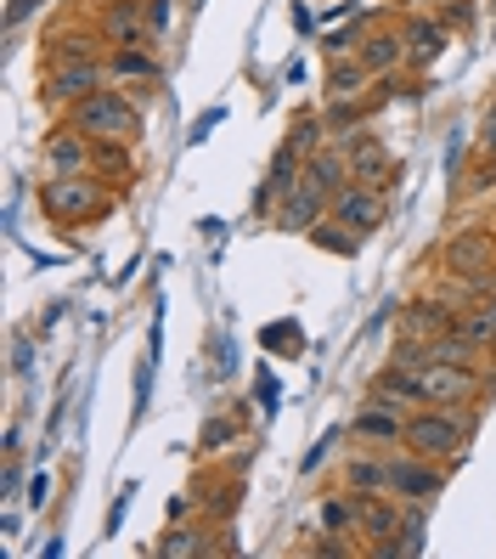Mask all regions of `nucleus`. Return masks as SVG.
Listing matches in <instances>:
<instances>
[{
  "label": "nucleus",
  "instance_id": "nucleus-19",
  "mask_svg": "<svg viewBox=\"0 0 496 559\" xmlns=\"http://www.w3.org/2000/svg\"><path fill=\"white\" fill-rule=\"evenodd\" d=\"M327 103H361V96H373V74H367V62L361 57H339V62H327Z\"/></svg>",
  "mask_w": 496,
  "mask_h": 559
},
{
  "label": "nucleus",
  "instance_id": "nucleus-8",
  "mask_svg": "<svg viewBox=\"0 0 496 559\" xmlns=\"http://www.w3.org/2000/svg\"><path fill=\"white\" fill-rule=\"evenodd\" d=\"M401 35H407V69H435L451 46V23L440 12H418V17H401Z\"/></svg>",
  "mask_w": 496,
  "mask_h": 559
},
{
  "label": "nucleus",
  "instance_id": "nucleus-12",
  "mask_svg": "<svg viewBox=\"0 0 496 559\" xmlns=\"http://www.w3.org/2000/svg\"><path fill=\"white\" fill-rule=\"evenodd\" d=\"M344 158H350V181H367V187H395L401 181V170H395V158H389V147L373 136V130H361V136H350L344 142Z\"/></svg>",
  "mask_w": 496,
  "mask_h": 559
},
{
  "label": "nucleus",
  "instance_id": "nucleus-7",
  "mask_svg": "<svg viewBox=\"0 0 496 559\" xmlns=\"http://www.w3.org/2000/svg\"><path fill=\"white\" fill-rule=\"evenodd\" d=\"M327 215H334L339 226H350L355 238H373L378 226H384V215H389V192L384 187H367V181H350Z\"/></svg>",
  "mask_w": 496,
  "mask_h": 559
},
{
  "label": "nucleus",
  "instance_id": "nucleus-4",
  "mask_svg": "<svg viewBox=\"0 0 496 559\" xmlns=\"http://www.w3.org/2000/svg\"><path fill=\"white\" fill-rule=\"evenodd\" d=\"M480 396H485V368H462V361H423L418 368V402L474 407Z\"/></svg>",
  "mask_w": 496,
  "mask_h": 559
},
{
  "label": "nucleus",
  "instance_id": "nucleus-5",
  "mask_svg": "<svg viewBox=\"0 0 496 559\" xmlns=\"http://www.w3.org/2000/svg\"><path fill=\"white\" fill-rule=\"evenodd\" d=\"M102 85H113L108 80V57H74V62H51L46 80H40V96H46V108L69 114L74 103H85V96L102 91Z\"/></svg>",
  "mask_w": 496,
  "mask_h": 559
},
{
  "label": "nucleus",
  "instance_id": "nucleus-29",
  "mask_svg": "<svg viewBox=\"0 0 496 559\" xmlns=\"http://www.w3.org/2000/svg\"><path fill=\"white\" fill-rule=\"evenodd\" d=\"M215 124H226V108H204V114H197V124L186 130V142H204Z\"/></svg>",
  "mask_w": 496,
  "mask_h": 559
},
{
  "label": "nucleus",
  "instance_id": "nucleus-33",
  "mask_svg": "<svg viewBox=\"0 0 496 559\" xmlns=\"http://www.w3.org/2000/svg\"><path fill=\"white\" fill-rule=\"evenodd\" d=\"M480 153L496 158V114H491V108H485V119H480Z\"/></svg>",
  "mask_w": 496,
  "mask_h": 559
},
{
  "label": "nucleus",
  "instance_id": "nucleus-30",
  "mask_svg": "<svg viewBox=\"0 0 496 559\" xmlns=\"http://www.w3.org/2000/svg\"><path fill=\"white\" fill-rule=\"evenodd\" d=\"M147 23H153V40H164V28H170V0H147Z\"/></svg>",
  "mask_w": 496,
  "mask_h": 559
},
{
  "label": "nucleus",
  "instance_id": "nucleus-37",
  "mask_svg": "<svg viewBox=\"0 0 496 559\" xmlns=\"http://www.w3.org/2000/svg\"><path fill=\"white\" fill-rule=\"evenodd\" d=\"M446 7H462V0H428V12H446Z\"/></svg>",
  "mask_w": 496,
  "mask_h": 559
},
{
  "label": "nucleus",
  "instance_id": "nucleus-9",
  "mask_svg": "<svg viewBox=\"0 0 496 559\" xmlns=\"http://www.w3.org/2000/svg\"><path fill=\"white\" fill-rule=\"evenodd\" d=\"M446 272L491 283V277H496V233H485V226H469V233H457V238L446 243Z\"/></svg>",
  "mask_w": 496,
  "mask_h": 559
},
{
  "label": "nucleus",
  "instance_id": "nucleus-39",
  "mask_svg": "<svg viewBox=\"0 0 496 559\" xmlns=\"http://www.w3.org/2000/svg\"><path fill=\"white\" fill-rule=\"evenodd\" d=\"M491 294H496V277H491Z\"/></svg>",
  "mask_w": 496,
  "mask_h": 559
},
{
  "label": "nucleus",
  "instance_id": "nucleus-24",
  "mask_svg": "<svg viewBox=\"0 0 496 559\" xmlns=\"http://www.w3.org/2000/svg\"><path fill=\"white\" fill-rule=\"evenodd\" d=\"M322 532L355 537V491H339V498H327V503H322Z\"/></svg>",
  "mask_w": 496,
  "mask_h": 559
},
{
  "label": "nucleus",
  "instance_id": "nucleus-11",
  "mask_svg": "<svg viewBox=\"0 0 496 559\" xmlns=\"http://www.w3.org/2000/svg\"><path fill=\"white\" fill-rule=\"evenodd\" d=\"M40 158H46V176H80V170H90V164H96V142L62 119L51 136H46Z\"/></svg>",
  "mask_w": 496,
  "mask_h": 559
},
{
  "label": "nucleus",
  "instance_id": "nucleus-17",
  "mask_svg": "<svg viewBox=\"0 0 496 559\" xmlns=\"http://www.w3.org/2000/svg\"><path fill=\"white\" fill-rule=\"evenodd\" d=\"M350 436L367 441V447H395V441L407 436V413H389L378 402H361L355 418H350Z\"/></svg>",
  "mask_w": 496,
  "mask_h": 559
},
{
  "label": "nucleus",
  "instance_id": "nucleus-3",
  "mask_svg": "<svg viewBox=\"0 0 496 559\" xmlns=\"http://www.w3.org/2000/svg\"><path fill=\"white\" fill-rule=\"evenodd\" d=\"M62 119H69L74 130H85L90 142H130V147H136L142 124H147V119H142V108L130 103V91H124V85H102V91H90L85 103H74Z\"/></svg>",
  "mask_w": 496,
  "mask_h": 559
},
{
  "label": "nucleus",
  "instance_id": "nucleus-13",
  "mask_svg": "<svg viewBox=\"0 0 496 559\" xmlns=\"http://www.w3.org/2000/svg\"><path fill=\"white\" fill-rule=\"evenodd\" d=\"M327 210H334V192H322L311 176H300L288 192H282V204H277V226H288V233H311L316 221H327Z\"/></svg>",
  "mask_w": 496,
  "mask_h": 559
},
{
  "label": "nucleus",
  "instance_id": "nucleus-2",
  "mask_svg": "<svg viewBox=\"0 0 496 559\" xmlns=\"http://www.w3.org/2000/svg\"><path fill=\"white\" fill-rule=\"evenodd\" d=\"M113 204H119V192H108L96 170L46 176V181H40V215H46L51 226H90V221H102Z\"/></svg>",
  "mask_w": 496,
  "mask_h": 559
},
{
  "label": "nucleus",
  "instance_id": "nucleus-22",
  "mask_svg": "<svg viewBox=\"0 0 496 559\" xmlns=\"http://www.w3.org/2000/svg\"><path fill=\"white\" fill-rule=\"evenodd\" d=\"M153 554H164V559H186V554H215V543H209V532H197V525H176L170 520V537H164Z\"/></svg>",
  "mask_w": 496,
  "mask_h": 559
},
{
  "label": "nucleus",
  "instance_id": "nucleus-27",
  "mask_svg": "<svg viewBox=\"0 0 496 559\" xmlns=\"http://www.w3.org/2000/svg\"><path fill=\"white\" fill-rule=\"evenodd\" d=\"M238 491H243L238 480H226V486H204V503H209V514H226V520H231V514H238Z\"/></svg>",
  "mask_w": 496,
  "mask_h": 559
},
{
  "label": "nucleus",
  "instance_id": "nucleus-35",
  "mask_svg": "<svg viewBox=\"0 0 496 559\" xmlns=\"http://www.w3.org/2000/svg\"><path fill=\"white\" fill-rule=\"evenodd\" d=\"M293 28H300V35H311V28H316V17H311L305 0H293Z\"/></svg>",
  "mask_w": 496,
  "mask_h": 559
},
{
  "label": "nucleus",
  "instance_id": "nucleus-18",
  "mask_svg": "<svg viewBox=\"0 0 496 559\" xmlns=\"http://www.w3.org/2000/svg\"><path fill=\"white\" fill-rule=\"evenodd\" d=\"M361 62H367V74L373 80H384V74H395L407 62V35H401V23H384V28H367V40H361Z\"/></svg>",
  "mask_w": 496,
  "mask_h": 559
},
{
  "label": "nucleus",
  "instance_id": "nucleus-25",
  "mask_svg": "<svg viewBox=\"0 0 496 559\" xmlns=\"http://www.w3.org/2000/svg\"><path fill=\"white\" fill-rule=\"evenodd\" d=\"M311 243H316V249H327V254H355V249H361V238L350 233V226H339L334 215L311 226Z\"/></svg>",
  "mask_w": 496,
  "mask_h": 559
},
{
  "label": "nucleus",
  "instance_id": "nucleus-34",
  "mask_svg": "<svg viewBox=\"0 0 496 559\" xmlns=\"http://www.w3.org/2000/svg\"><path fill=\"white\" fill-rule=\"evenodd\" d=\"M300 340V322H277V328H266V345H293Z\"/></svg>",
  "mask_w": 496,
  "mask_h": 559
},
{
  "label": "nucleus",
  "instance_id": "nucleus-6",
  "mask_svg": "<svg viewBox=\"0 0 496 559\" xmlns=\"http://www.w3.org/2000/svg\"><path fill=\"white\" fill-rule=\"evenodd\" d=\"M389 491L401 503H435L446 491V464L440 457H423V452H389Z\"/></svg>",
  "mask_w": 496,
  "mask_h": 559
},
{
  "label": "nucleus",
  "instance_id": "nucleus-40",
  "mask_svg": "<svg viewBox=\"0 0 496 559\" xmlns=\"http://www.w3.org/2000/svg\"><path fill=\"white\" fill-rule=\"evenodd\" d=\"M192 7H204V0H192Z\"/></svg>",
  "mask_w": 496,
  "mask_h": 559
},
{
  "label": "nucleus",
  "instance_id": "nucleus-16",
  "mask_svg": "<svg viewBox=\"0 0 496 559\" xmlns=\"http://www.w3.org/2000/svg\"><path fill=\"white\" fill-rule=\"evenodd\" d=\"M158 74H164V62H158L153 46H113V51H108V80L124 85V91L158 85Z\"/></svg>",
  "mask_w": 496,
  "mask_h": 559
},
{
  "label": "nucleus",
  "instance_id": "nucleus-38",
  "mask_svg": "<svg viewBox=\"0 0 496 559\" xmlns=\"http://www.w3.org/2000/svg\"><path fill=\"white\" fill-rule=\"evenodd\" d=\"M485 108H491V114H496V96H491V103H485Z\"/></svg>",
  "mask_w": 496,
  "mask_h": 559
},
{
  "label": "nucleus",
  "instance_id": "nucleus-36",
  "mask_svg": "<svg viewBox=\"0 0 496 559\" xmlns=\"http://www.w3.org/2000/svg\"><path fill=\"white\" fill-rule=\"evenodd\" d=\"M35 7H46V0H12V12H7V23L17 28V23H23L28 12H35Z\"/></svg>",
  "mask_w": 496,
  "mask_h": 559
},
{
  "label": "nucleus",
  "instance_id": "nucleus-1",
  "mask_svg": "<svg viewBox=\"0 0 496 559\" xmlns=\"http://www.w3.org/2000/svg\"><path fill=\"white\" fill-rule=\"evenodd\" d=\"M474 430H480V407H435V402H423V407H412V418H407L401 447L451 464V457H462V447L474 441Z\"/></svg>",
  "mask_w": 496,
  "mask_h": 559
},
{
  "label": "nucleus",
  "instance_id": "nucleus-10",
  "mask_svg": "<svg viewBox=\"0 0 496 559\" xmlns=\"http://www.w3.org/2000/svg\"><path fill=\"white\" fill-rule=\"evenodd\" d=\"M96 28H102L108 51L113 46H158L153 23H147V0H108L102 17H96Z\"/></svg>",
  "mask_w": 496,
  "mask_h": 559
},
{
  "label": "nucleus",
  "instance_id": "nucleus-26",
  "mask_svg": "<svg viewBox=\"0 0 496 559\" xmlns=\"http://www.w3.org/2000/svg\"><path fill=\"white\" fill-rule=\"evenodd\" d=\"M238 430H243V418H238V413L209 418V424H204V436H197V452H226V441H238Z\"/></svg>",
  "mask_w": 496,
  "mask_h": 559
},
{
  "label": "nucleus",
  "instance_id": "nucleus-23",
  "mask_svg": "<svg viewBox=\"0 0 496 559\" xmlns=\"http://www.w3.org/2000/svg\"><path fill=\"white\" fill-rule=\"evenodd\" d=\"M367 28H373V17H355V23H344V28H334V35L322 40V51H327V62H339V57H361V40H367Z\"/></svg>",
  "mask_w": 496,
  "mask_h": 559
},
{
  "label": "nucleus",
  "instance_id": "nucleus-31",
  "mask_svg": "<svg viewBox=\"0 0 496 559\" xmlns=\"http://www.w3.org/2000/svg\"><path fill=\"white\" fill-rule=\"evenodd\" d=\"M46 503H51V475L40 469L35 480H28V509H46Z\"/></svg>",
  "mask_w": 496,
  "mask_h": 559
},
{
  "label": "nucleus",
  "instance_id": "nucleus-21",
  "mask_svg": "<svg viewBox=\"0 0 496 559\" xmlns=\"http://www.w3.org/2000/svg\"><path fill=\"white\" fill-rule=\"evenodd\" d=\"M288 147H300L305 158L311 153H322L327 147V119L322 114H293V124H288V136H282Z\"/></svg>",
  "mask_w": 496,
  "mask_h": 559
},
{
  "label": "nucleus",
  "instance_id": "nucleus-32",
  "mask_svg": "<svg viewBox=\"0 0 496 559\" xmlns=\"http://www.w3.org/2000/svg\"><path fill=\"white\" fill-rule=\"evenodd\" d=\"M17 486H23V469H17V457H7V469H0V498H17Z\"/></svg>",
  "mask_w": 496,
  "mask_h": 559
},
{
  "label": "nucleus",
  "instance_id": "nucleus-14",
  "mask_svg": "<svg viewBox=\"0 0 496 559\" xmlns=\"http://www.w3.org/2000/svg\"><path fill=\"white\" fill-rule=\"evenodd\" d=\"M457 322H462V306H451L446 294H435V300H418V306H407V317H401V340L428 345V340L451 334Z\"/></svg>",
  "mask_w": 496,
  "mask_h": 559
},
{
  "label": "nucleus",
  "instance_id": "nucleus-28",
  "mask_svg": "<svg viewBox=\"0 0 496 559\" xmlns=\"http://www.w3.org/2000/svg\"><path fill=\"white\" fill-rule=\"evenodd\" d=\"M277 396H282L277 373H271V368H259V373H254V402H259V413H266V418L277 413Z\"/></svg>",
  "mask_w": 496,
  "mask_h": 559
},
{
  "label": "nucleus",
  "instance_id": "nucleus-20",
  "mask_svg": "<svg viewBox=\"0 0 496 559\" xmlns=\"http://www.w3.org/2000/svg\"><path fill=\"white\" fill-rule=\"evenodd\" d=\"M339 480L344 491H389V452H355Z\"/></svg>",
  "mask_w": 496,
  "mask_h": 559
},
{
  "label": "nucleus",
  "instance_id": "nucleus-15",
  "mask_svg": "<svg viewBox=\"0 0 496 559\" xmlns=\"http://www.w3.org/2000/svg\"><path fill=\"white\" fill-rule=\"evenodd\" d=\"M300 176H305V153L282 142V147L271 153V170H266V181H259V192H254V210H259V215H277L282 192H288L293 181H300Z\"/></svg>",
  "mask_w": 496,
  "mask_h": 559
}]
</instances>
